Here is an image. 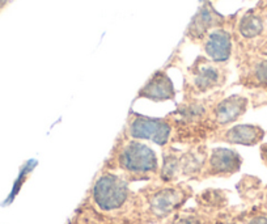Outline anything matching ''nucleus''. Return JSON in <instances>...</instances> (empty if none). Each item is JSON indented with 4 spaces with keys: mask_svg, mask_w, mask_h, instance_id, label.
I'll return each mask as SVG.
<instances>
[{
    "mask_svg": "<svg viewBox=\"0 0 267 224\" xmlns=\"http://www.w3.org/2000/svg\"><path fill=\"white\" fill-rule=\"evenodd\" d=\"M107 163L123 173L127 181L151 180L159 175V160L151 147L143 142L129 138L122 131V137L115 142L111 159Z\"/></svg>",
    "mask_w": 267,
    "mask_h": 224,
    "instance_id": "f257e3e1",
    "label": "nucleus"
},
{
    "mask_svg": "<svg viewBox=\"0 0 267 224\" xmlns=\"http://www.w3.org/2000/svg\"><path fill=\"white\" fill-rule=\"evenodd\" d=\"M91 202L103 214H123L129 209L140 206L131 193L127 180L111 171H103L95 180L91 189Z\"/></svg>",
    "mask_w": 267,
    "mask_h": 224,
    "instance_id": "f03ea898",
    "label": "nucleus"
},
{
    "mask_svg": "<svg viewBox=\"0 0 267 224\" xmlns=\"http://www.w3.org/2000/svg\"><path fill=\"white\" fill-rule=\"evenodd\" d=\"M228 74L225 65L211 61L206 55H200L185 70L183 97H204L222 91Z\"/></svg>",
    "mask_w": 267,
    "mask_h": 224,
    "instance_id": "7ed1b4c3",
    "label": "nucleus"
},
{
    "mask_svg": "<svg viewBox=\"0 0 267 224\" xmlns=\"http://www.w3.org/2000/svg\"><path fill=\"white\" fill-rule=\"evenodd\" d=\"M141 195L144 215L151 221L159 222L174 215L191 197V189L183 184L165 185L143 190Z\"/></svg>",
    "mask_w": 267,
    "mask_h": 224,
    "instance_id": "20e7f679",
    "label": "nucleus"
},
{
    "mask_svg": "<svg viewBox=\"0 0 267 224\" xmlns=\"http://www.w3.org/2000/svg\"><path fill=\"white\" fill-rule=\"evenodd\" d=\"M123 133L133 139L151 141L157 146L167 147L172 143L174 123L169 115L163 118H152L131 112L127 117Z\"/></svg>",
    "mask_w": 267,
    "mask_h": 224,
    "instance_id": "39448f33",
    "label": "nucleus"
},
{
    "mask_svg": "<svg viewBox=\"0 0 267 224\" xmlns=\"http://www.w3.org/2000/svg\"><path fill=\"white\" fill-rule=\"evenodd\" d=\"M249 107L248 97L242 95H232L224 97V93L219 96L210 107L206 119L207 137L219 129H224L232 125L242 117Z\"/></svg>",
    "mask_w": 267,
    "mask_h": 224,
    "instance_id": "423d86ee",
    "label": "nucleus"
},
{
    "mask_svg": "<svg viewBox=\"0 0 267 224\" xmlns=\"http://www.w3.org/2000/svg\"><path fill=\"white\" fill-rule=\"evenodd\" d=\"M242 159L238 152L229 149H212L208 152L202 177H229L240 171Z\"/></svg>",
    "mask_w": 267,
    "mask_h": 224,
    "instance_id": "0eeeda50",
    "label": "nucleus"
},
{
    "mask_svg": "<svg viewBox=\"0 0 267 224\" xmlns=\"http://www.w3.org/2000/svg\"><path fill=\"white\" fill-rule=\"evenodd\" d=\"M265 137V131L256 125H236L219 129L207 137V141L225 142L229 145L256 146Z\"/></svg>",
    "mask_w": 267,
    "mask_h": 224,
    "instance_id": "6e6552de",
    "label": "nucleus"
},
{
    "mask_svg": "<svg viewBox=\"0 0 267 224\" xmlns=\"http://www.w3.org/2000/svg\"><path fill=\"white\" fill-rule=\"evenodd\" d=\"M203 53L208 59L225 65L231 59L233 53L232 35L225 28H215L203 38L202 41Z\"/></svg>",
    "mask_w": 267,
    "mask_h": 224,
    "instance_id": "1a4fd4ad",
    "label": "nucleus"
},
{
    "mask_svg": "<svg viewBox=\"0 0 267 224\" xmlns=\"http://www.w3.org/2000/svg\"><path fill=\"white\" fill-rule=\"evenodd\" d=\"M176 88L167 71L159 70L139 89L137 99L151 100L153 103H163V101H173L176 99Z\"/></svg>",
    "mask_w": 267,
    "mask_h": 224,
    "instance_id": "9d476101",
    "label": "nucleus"
},
{
    "mask_svg": "<svg viewBox=\"0 0 267 224\" xmlns=\"http://www.w3.org/2000/svg\"><path fill=\"white\" fill-rule=\"evenodd\" d=\"M223 21H224V17L219 15L214 7L207 1L199 8L197 15L193 17L190 25L187 28L186 36L193 42L202 41L207 33H210L212 29L223 27Z\"/></svg>",
    "mask_w": 267,
    "mask_h": 224,
    "instance_id": "9b49d317",
    "label": "nucleus"
},
{
    "mask_svg": "<svg viewBox=\"0 0 267 224\" xmlns=\"http://www.w3.org/2000/svg\"><path fill=\"white\" fill-rule=\"evenodd\" d=\"M208 149L206 146H193L190 149L181 152L179 163H181V176L187 179H198L202 177L203 169L206 167Z\"/></svg>",
    "mask_w": 267,
    "mask_h": 224,
    "instance_id": "f8f14e48",
    "label": "nucleus"
},
{
    "mask_svg": "<svg viewBox=\"0 0 267 224\" xmlns=\"http://www.w3.org/2000/svg\"><path fill=\"white\" fill-rule=\"evenodd\" d=\"M181 151L174 149L170 146L164 147V153H163V167L159 169V176L163 183L170 184L174 183L179 176H181Z\"/></svg>",
    "mask_w": 267,
    "mask_h": 224,
    "instance_id": "ddd939ff",
    "label": "nucleus"
},
{
    "mask_svg": "<svg viewBox=\"0 0 267 224\" xmlns=\"http://www.w3.org/2000/svg\"><path fill=\"white\" fill-rule=\"evenodd\" d=\"M264 32V21L260 16L254 15L253 12H248L238 21V33L242 38L253 39L262 35Z\"/></svg>",
    "mask_w": 267,
    "mask_h": 224,
    "instance_id": "4468645a",
    "label": "nucleus"
},
{
    "mask_svg": "<svg viewBox=\"0 0 267 224\" xmlns=\"http://www.w3.org/2000/svg\"><path fill=\"white\" fill-rule=\"evenodd\" d=\"M241 83L244 85H264L267 87V59L257 62L250 67L248 74L241 75Z\"/></svg>",
    "mask_w": 267,
    "mask_h": 224,
    "instance_id": "2eb2a0df",
    "label": "nucleus"
},
{
    "mask_svg": "<svg viewBox=\"0 0 267 224\" xmlns=\"http://www.w3.org/2000/svg\"><path fill=\"white\" fill-rule=\"evenodd\" d=\"M199 203L208 209H222L227 203V198L222 190H206L198 197Z\"/></svg>",
    "mask_w": 267,
    "mask_h": 224,
    "instance_id": "dca6fc26",
    "label": "nucleus"
},
{
    "mask_svg": "<svg viewBox=\"0 0 267 224\" xmlns=\"http://www.w3.org/2000/svg\"><path fill=\"white\" fill-rule=\"evenodd\" d=\"M211 222L207 219L204 214L197 213L193 210L179 211L174 214V217L169 224H210Z\"/></svg>",
    "mask_w": 267,
    "mask_h": 224,
    "instance_id": "f3484780",
    "label": "nucleus"
},
{
    "mask_svg": "<svg viewBox=\"0 0 267 224\" xmlns=\"http://www.w3.org/2000/svg\"><path fill=\"white\" fill-rule=\"evenodd\" d=\"M249 224H267V218L266 217L253 218L252 221L249 222Z\"/></svg>",
    "mask_w": 267,
    "mask_h": 224,
    "instance_id": "a211bd4d",
    "label": "nucleus"
},
{
    "mask_svg": "<svg viewBox=\"0 0 267 224\" xmlns=\"http://www.w3.org/2000/svg\"><path fill=\"white\" fill-rule=\"evenodd\" d=\"M215 224H237V223H234V222L232 221H223V219H220V221H218Z\"/></svg>",
    "mask_w": 267,
    "mask_h": 224,
    "instance_id": "6ab92c4d",
    "label": "nucleus"
},
{
    "mask_svg": "<svg viewBox=\"0 0 267 224\" xmlns=\"http://www.w3.org/2000/svg\"><path fill=\"white\" fill-rule=\"evenodd\" d=\"M4 1H5V0H0V5H3Z\"/></svg>",
    "mask_w": 267,
    "mask_h": 224,
    "instance_id": "aec40b11",
    "label": "nucleus"
}]
</instances>
